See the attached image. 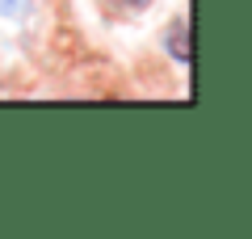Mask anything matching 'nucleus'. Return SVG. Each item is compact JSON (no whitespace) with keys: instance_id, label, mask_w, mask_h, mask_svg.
<instances>
[{"instance_id":"nucleus-1","label":"nucleus","mask_w":252,"mask_h":239,"mask_svg":"<svg viewBox=\"0 0 252 239\" xmlns=\"http://www.w3.org/2000/svg\"><path fill=\"white\" fill-rule=\"evenodd\" d=\"M26 9H30V0H0V13L4 17H21Z\"/></svg>"},{"instance_id":"nucleus-2","label":"nucleus","mask_w":252,"mask_h":239,"mask_svg":"<svg viewBox=\"0 0 252 239\" xmlns=\"http://www.w3.org/2000/svg\"><path fill=\"white\" fill-rule=\"evenodd\" d=\"M114 4H122V9L135 13V9H143V4H152V0H114Z\"/></svg>"}]
</instances>
